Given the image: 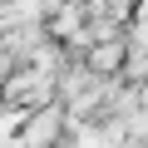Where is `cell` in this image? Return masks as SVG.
<instances>
[{
	"label": "cell",
	"mask_w": 148,
	"mask_h": 148,
	"mask_svg": "<svg viewBox=\"0 0 148 148\" xmlns=\"http://www.w3.org/2000/svg\"><path fill=\"white\" fill-rule=\"evenodd\" d=\"M64 128H69V119H64V109H59V104L35 109V114L25 119V128H20V148H54Z\"/></svg>",
	"instance_id": "1"
},
{
	"label": "cell",
	"mask_w": 148,
	"mask_h": 148,
	"mask_svg": "<svg viewBox=\"0 0 148 148\" xmlns=\"http://www.w3.org/2000/svg\"><path fill=\"white\" fill-rule=\"evenodd\" d=\"M84 64H89V74H99V79H114V74L123 69V40H104V45H94Z\"/></svg>",
	"instance_id": "2"
}]
</instances>
